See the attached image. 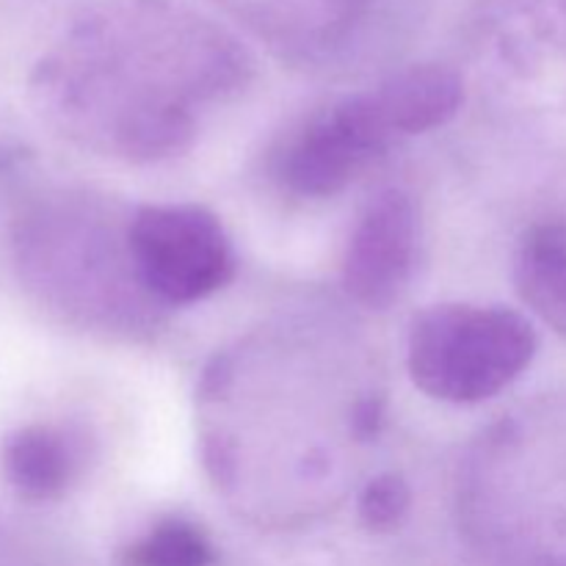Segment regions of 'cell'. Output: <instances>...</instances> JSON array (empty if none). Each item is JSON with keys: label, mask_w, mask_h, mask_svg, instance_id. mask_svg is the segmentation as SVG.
Masks as SVG:
<instances>
[{"label": "cell", "mask_w": 566, "mask_h": 566, "mask_svg": "<svg viewBox=\"0 0 566 566\" xmlns=\"http://www.w3.org/2000/svg\"><path fill=\"white\" fill-rule=\"evenodd\" d=\"M392 142L396 133L387 127L374 92L352 94L287 136L276 155V177L296 197H335Z\"/></svg>", "instance_id": "cell-5"}, {"label": "cell", "mask_w": 566, "mask_h": 566, "mask_svg": "<svg viewBox=\"0 0 566 566\" xmlns=\"http://www.w3.org/2000/svg\"><path fill=\"white\" fill-rule=\"evenodd\" d=\"M125 232L138 282L160 304L202 302L235 274L230 235L202 205H144Z\"/></svg>", "instance_id": "cell-4"}, {"label": "cell", "mask_w": 566, "mask_h": 566, "mask_svg": "<svg viewBox=\"0 0 566 566\" xmlns=\"http://www.w3.org/2000/svg\"><path fill=\"white\" fill-rule=\"evenodd\" d=\"M409 503H412V492H409L407 481L396 473H381L368 481L359 495V520L365 528L385 534L403 523Z\"/></svg>", "instance_id": "cell-12"}, {"label": "cell", "mask_w": 566, "mask_h": 566, "mask_svg": "<svg viewBox=\"0 0 566 566\" xmlns=\"http://www.w3.org/2000/svg\"><path fill=\"white\" fill-rule=\"evenodd\" d=\"M81 193L33 197L9 230L14 274L28 296L75 326H114L119 315V235Z\"/></svg>", "instance_id": "cell-2"}, {"label": "cell", "mask_w": 566, "mask_h": 566, "mask_svg": "<svg viewBox=\"0 0 566 566\" xmlns=\"http://www.w3.org/2000/svg\"><path fill=\"white\" fill-rule=\"evenodd\" d=\"M86 464V437L72 426L31 423L11 431L0 448L3 479L22 501H59Z\"/></svg>", "instance_id": "cell-7"}, {"label": "cell", "mask_w": 566, "mask_h": 566, "mask_svg": "<svg viewBox=\"0 0 566 566\" xmlns=\"http://www.w3.org/2000/svg\"><path fill=\"white\" fill-rule=\"evenodd\" d=\"M514 285L531 313L566 340V224L542 221L523 235L514 260Z\"/></svg>", "instance_id": "cell-9"}, {"label": "cell", "mask_w": 566, "mask_h": 566, "mask_svg": "<svg viewBox=\"0 0 566 566\" xmlns=\"http://www.w3.org/2000/svg\"><path fill=\"white\" fill-rule=\"evenodd\" d=\"M276 36L329 44L352 33L376 0H224Z\"/></svg>", "instance_id": "cell-10"}, {"label": "cell", "mask_w": 566, "mask_h": 566, "mask_svg": "<svg viewBox=\"0 0 566 566\" xmlns=\"http://www.w3.org/2000/svg\"><path fill=\"white\" fill-rule=\"evenodd\" d=\"M252 59L230 31L177 0H105L31 72L39 114L75 142L155 160L193 133V108L235 92Z\"/></svg>", "instance_id": "cell-1"}, {"label": "cell", "mask_w": 566, "mask_h": 566, "mask_svg": "<svg viewBox=\"0 0 566 566\" xmlns=\"http://www.w3.org/2000/svg\"><path fill=\"white\" fill-rule=\"evenodd\" d=\"M396 138L429 133L462 108V77L442 64H415L370 88Z\"/></svg>", "instance_id": "cell-8"}, {"label": "cell", "mask_w": 566, "mask_h": 566, "mask_svg": "<svg viewBox=\"0 0 566 566\" xmlns=\"http://www.w3.org/2000/svg\"><path fill=\"white\" fill-rule=\"evenodd\" d=\"M420 221L412 197L398 188L376 193L359 213L343 254V287L354 302L385 310L401 298L418 263Z\"/></svg>", "instance_id": "cell-6"}, {"label": "cell", "mask_w": 566, "mask_h": 566, "mask_svg": "<svg viewBox=\"0 0 566 566\" xmlns=\"http://www.w3.org/2000/svg\"><path fill=\"white\" fill-rule=\"evenodd\" d=\"M213 547L202 528L180 517L155 525L127 551L130 566H210Z\"/></svg>", "instance_id": "cell-11"}, {"label": "cell", "mask_w": 566, "mask_h": 566, "mask_svg": "<svg viewBox=\"0 0 566 566\" xmlns=\"http://www.w3.org/2000/svg\"><path fill=\"white\" fill-rule=\"evenodd\" d=\"M539 337L509 307L437 304L409 326V376L426 396L446 403H481L506 390L536 357Z\"/></svg>", "instance_id": "cell-3"}]
</instances>
